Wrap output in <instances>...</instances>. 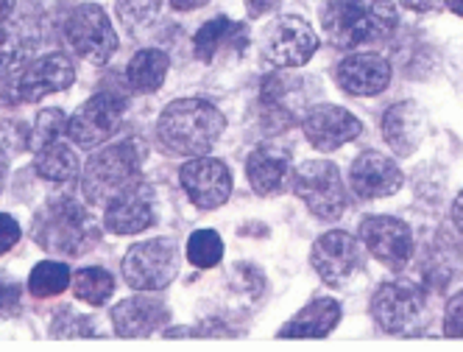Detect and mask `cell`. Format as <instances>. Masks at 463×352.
<instances>
[{"label":"cell","mask_w":463,"mask_h":352,"mask_svg":"<svg viewBox=\"0 0 463 352\" xmlns=\"http://www.w3.org/2000/svg\"><path fill=\"white\" fill-rule=\"evenodd\" d=\"M171 4L179 12H193V9H202L204 4H210V0H171Z\"/></svg>","instance_id":"38"},{"label":"cell","mask_w":463,"mask_h":352,"mask_svg":"<svg viewBox=\"0 0 463 352\" xmlns=\"http://www.w3.org/2000/svg\"><path fill=\"white\" fill-rule=\"evenodd\" d=\"M360 241L385 266L400 269L413 254V233L405 221L391 215H369L360 221Z\"/></svg>","instance_id":"13"},{"label":"cell","mask_w":463,"mask_h":352,"mask_svg":"<svg viewBox=\"0 0 463 352\" xmlns=\"http://www.w3.org/2000/svg\"><path fill=\"white\" fill-rule=\"evenodd\" d=\"M104 224L115 235H135L154 224V194L143 185V179L123 187L118 196L109 199Z\"/></svg>","instance_id":"15"},{"label":"cell","mask_w":463,"mask_h":352,"mask_svg":"<svg viewBox=\"0 0 463 352\" xmlns=\"http://www.w3.org/2000/svg\"><path fill=\"white\" fill-rule=\"evenodd\" d=\"M400 14L393 0H326L321 28L335 48H369L393 34Z\"/></svg>","instance_id":"1"},{"label":"cell","mask_w":463,"mask_h":352,"mask_svg":"<svg viewBox=\"0 0 463 352\" xmlns=\"http://www.w3.org/2000/svg\"><path fill=\"white\" fill-rule=\"evenodd\" d=\"M76 81V68L71 56L64 53H51L37 62L25 65V71L17 79V92L23 101H40L51 92L68 90Z\"/></svg>","instance_id":"16"},{"label":"cell","mask_w":463,"mask_h":352,"mask_svg":"<svg viewBox=\"0 0 463 352\" xmlns=\"http://www.w3.org/2000/svg\"><path fill=\"white\" fill-rule=\"evenodd\" d=\"M243 4H246V12L251 17H262V14H269L279 0H243Z\"/></svg>","instance_id":"35"},{"label":"cell","mask_w":463,"mask_h":352,"mask_svg":"<svg viewBox=\"0 0 463 352\" xmlns=\"http://www.w3.org/2000/svg\"><path fill=\"white\" fill-rule=\"evenodd\" d=\"M452 224L458 227V233H463V194H458V199L452 205Z\"/></svg>","instance_id":"37"},{"label":"cell","mask_w":463,"mask_h":352,"mask_svg":"<svg viewBox=\"0 0 463 352\" xmlns=\"http://www.w3.org/2000/svg\"><path fill=\"white\" fill-rule=\"evenodd\" d=\"M449 12H455L458 17H463V0H447Z\"/></svg>","instance_id":"40"},{"label":"cell","mask_w":463,"mask_h":352,"mask_svg":"<svg viewBox=\"0 0 463 352\" xmlns=\"http://www.w3.org/2000/svg\"><path fill=\"white\" fill-rule=\"evenodd\" d=\"M12 9H14V0H0V20H9Z\"/></svg>","instance_id":"39"},{"label":"cell","mask_w":463,"mask_h":352,"mask_svg":"<svg viewBox=\"0 0 463 352\" xmlns=\"http://www.w3.org/2000/svg\"><path fill=\"white\" fill-rule=\"evenodd\" d=\"M402 4L413 12H433L444 4V0H402Z\"/></svg>","instance_id":"36"},{"label":"cell","mask_w":463,"mask_h":352,"mask_svg":"<svg viewBox=\"0 0 463 352\" xmlns=\"http://www.w3.org/2000/svg\"><path fill=\"white\" fill-rule=\"evenodd\" d=\"M421 112L416 104L411 101H402V104H393L385 118H383V135H385V143L396 151V154H411L419 140H421Z\"/></svg>","instance_id":"22"},{"label":"cell","mask_w":463,"mask_h":352,"mask_svg":"<svg viewBox=\"0 0 463 352\" xmlns=\"http://www.w3.org/2000/svg\"><path fill=\"white\" fill-rule=\"evenodd\" d=\"M293 190L307 210L324 221H335L346 213L349 196L341 179V171L329 159H307L293 174Z\"/></svg>","instance_id":"6"},{"label":"cell","mask_w":463,"mask_h":352,"mask_svg":"<svg viewBox=\"0 0 463 352\" xmlns=\"http://www.w3.org/2000/svg\"><path fill=\"white\" fill-rule=\"evenodd\" d=\"M310 263L326 285H341L363 269L366 254H363V246L357 243V238H352L349 233L333 230L316 241Z\"/></svg>","instance_id":"11"},{"label":"cell","mask_w":463,"mask_h":352,"mask_svg":"<svg viewBox=\"0 0 463 352\" xmlns=\"http://www.w3.org/2000/svg\"><path fill=\"white\" fill-rule=\"evenodd\" d=\"M34 241L53 252V254H68V258H79L87 252V246L95 241L92 221L87 210L71 199L51 202L34 221Z\"/></svg>","instance_id":"4"},{"label":"cell","mask_w":463,"mask_h":352,"mask_svg":"<svg viewBox=\"0 0 463 352\" xmlns=\"http://www.w3.org/2000/svg\"><path fill=\"white\" fill-rule=\"evenodd\" d=\"M31 53V40L23 25L0 20V76H12L14 71H25Z\"/></svg>","instance_id":"26"},{"label":"cell","mask_w":463,"mask_h":352,"mask_svg":"<svg viewBox=\"0 0 463 352\" xmlns=\"http://www.w3.org/2000/svg\"><path fill=\"white\" fill-rule=\"evenodd\" d=\"M37 174L51 182H73L79 176V157L71 146H61L59 140L43 146L37 151Z\"/></svg>","instance_id":"25"},{"label":"cell","mask_w":463,"mask_h":352,"mask_svg":"<svg viewBox=\"0 0 463 352\" xmlns=\"http://www.w3.org/2000/svg\"><path fill=\"white\" fill-rule=\"evenodd\" d=\"M61 129H64V115L59 112V109H48V112H43L40 118H37V126H34V140H31V148L34 151H40L43 146H48V143H53L59 135H61Z\"/></svg>","instance_id":"31"},{"label":"cell","mask_w":463,"mask_h":352,"mask_svg":"<svg viewBox=\"0 0 463 352\" xmlns=\"http://www.w3.org/2000/svg\"><path fill=\"white\" fill-rule=\"evenodd\" d=\"M290 171V151L279 143H262L251 151L246 163V176L254 194L271 196L282 190V182Z\"/></svg>","instance_id":"20"},{"label":"cell","mask_w":463,"mask_h":352,"mask_svg":"<svg viewBox=\"0 0 463 352\" xmlns=\"http://www.w3.org/2000/svg\"><path fill=\"white\" fill-rule=\"evenodd\" d=\"M17 302H20V288H17V282L0 277V313L14 310Z\"/></svg>","instance_id":"34"},{"label":"cell","mask_w":463,"mask_h":352,"mask_svg":"<svg viewBox=\"0 0 463 352\" xmlns=\"http://www.w3.org/2000/svg\"><path fill=\"white\" fill-rule=\"evenodd\" d=\"M318 51V34L302 17H279L262 37V53L277 68H302Z\"/></svg>","instance_id":"10"},{"label":"cell","mask_w":463,"mask_h":352,"mask_svg":"<svg viewBox=\"0 0 463 352\" xmlns=\"http://www.w3.org/2000/svg\"><path fill=\"white\" fill-rule=\"evenodd\" d=\"M444 333L449 338H463V294L452 297L444 313Z\"/></svg>","instance_id":"32"},{"label":"cell","mask_w":463,"mask_h":352,"mask_svg":"<svg viewBox=\"0 0 463 352\" xmlns=\"http://www.w3.org/2000/svg\"><path fill=\"white\" fill-rule=\"evenodd\" d=\"M165 0H118V17L128 25V28H140L148 25L151 20H156L159 9Z\"/></svg>","instance_id":"30"},{"label":"cell","mask_w":463,"mask_h":352,"mask_svg":"<svg viewBox=\"0 0 463 352\" xmlns=\"http://www.w3.org/2000/svg\"><path fill=\"white\" fill-rule=\"evenodd\" d=\"M372 310L383 330L393 336H419L430 322L433 300H430L421 285L408 280H393L377 288Z\"/></svg>","instance_id":"3"},{"label":"cell","mask_w":463,"mask_h":352,"mask_svg":"<svg viewBox=\"0 0 463 352\" xmlns=\"http://www.w3.org/2000/svg\"><path fill=\"white\" fill-rule=\"evenodd\" d=\"M64 37H68L71 48L92 65H107L118 51L115 28L107 12L95 4H81L71 12L68 23H64Z\"/></svg>","instance_id":"8"},{"label":"cell","mask_w":463,"mask_h":352,"mask_svg":"<svg viewBox=\"0 0 463 352\" xmlns=\"http://www.w3.org/2000/svg\"><path fill=\"white\" fill-rule=\"evenodd\" d=\"M341 322V305L335 300H313L279 330V338H324Z\"/></svg>","instance_id":"21"},{"label":"cell","mask_w":463,"mask_h":352,"mask_svg":"<svg viewBox=\"0 0 463 352\" xmlns=\"http://www.w3.org/2000/svg\"><path fill=\"white\" fill-rule=\"evenodd\" d=\"M123 109L126 99L115 92H98L76 109V115H71V120L64 123V132L79 148H95L118 132Z\"/></svg>","instance_id":"9"},{"label":"cell","mask_w":463,"mask_h":352,"mask_svg":"<svg viewBox=\"0 0 463 352\" xmlns=\"http://www.w3.org/2000/svg\"><path fill=\"white\" fill-rule=\"evenodd\" d=\"M17 241H20V224L12 215L0 213V254L9 252Z\"/></svg>","instance_id":"33"},{"label":"cell","mask_w":463,"mask_h":352,"mask_svg":"<svg viewBox=\"0 0 463 352\" xmlns=\"http://www.w3.org/2000/svg\"><path fill=\"white\" fill-rule=\"evenodd\" d=\"M223 258V241L215 230H198L187 241V261L195 269H213Z\"/></svg>","instance_id":"29"},{"label":"cell","mask_w":463,"mask_h":352,"mask_svg":"<svg viewBox=\"0 0 463 352\" xmlns=\"http://www.w3.org/2000/svg\"><path fill=\"white\" fill-rule=\"evenodd\" d=\"M302 129L318 151H335V148L352 143L354 138H360L363 123L344 107L321 104L305 115Z\"/></svg>","instance_id":"14"},{"label":"cell","mask_w":463,"mask_h":352,"mask_svg":"<svg viewBox=\"0 0 463 352\" xmlns=\"http://www.w3.org/2000/svg\"><path fill=\"white\" fill-rule=\"evenodd\" d=\"M71 282L73 280H71L68 266L59 263V261H43L34 266V271H31V277H28V291L40 300H45V297L61 294Z\"/></svg>","instance_id":"27"},{"label":"cell","mask_w":463,"mask_h":352,"mask_svg":"<svg viewBox=\"0 0 463 352\" xmlns=\"http://www.w3.org/2000/svg\"><path fill=\"white\" fill-rule=\"evenodd\" d=\"M73 291L87 305H104L115 291V277L107 269H81L73 280Z\"/></svg>","instance_id":"28"},{"label":"cell","mask_w":463,"mask_h":352,"mask_svg":"<svg viewBox=\"0 0 463 352\" xmlns=\"http://www.w3.org/2000/svg\"><path fill=\"white\" fill-rule=\"evenodd\" d=\"M241 34H246L243 25L232 23L226 17H215L198 28V34L193 37L195 56L202 62H213L221 48H235V37H241Z\"/></svg>","instance_id":"24"},{"label":"cell","mask_w":463,"mask_h":352,"mask_svg":"<svg viewBox=\"0 0 463 352\" xmlns=\"http://www.w3.org/2000/svg\"><path fill=\"white\" fill-rule=\"evenodd\" d=\"M140 179V151L135 143H115L98 151L84 168V196L92 205H109L123 187Z\"/></svg>","instance_id":"5"},{"label":"cell","mask_w":463,"mask_h":352,"mask_svg":"<svg viewBox=\"0 0 463 352\" xmlns=\"http://www.w3.org/2000/svg\"><path fill=\"white\" fill-rule=\"evenodd\" d=\"M179 179L190 202L202 210H215L232 196V171L221 159L195 157L182 166Z\"/></svg>","instance_id":"12"},{"label":"cell","mask_w":463,"mask_h":352,"mask_svg":"<svg viewBox=\"0 0 463 352\" xmlns=\"http://www.w3.org/2000/svg\"><path fill=\"white\" fill-rule=\"evenodd\" d=\"M335 79L349 95H380L391 84V65L377 53H352L335 68Z\"/></svg>","instance_id":"18"},{"label":"cell","mask_w":463,"mask_h":352,"mask_svg":"<svg viewBox=\"0 0 463 352\" xmlns=\"http://www.w3.org/2000/svg\"><path fill=\"white\" fill-rule=\"evenodd\" d=\"M6 168H9V166H6V157L0 154V187H4V179H6Z\"/></svg>","instance_id":"41"},{"label":"cell","mask_w":463,"mask_h":352,"mask_svg":"<svg viewBox=\"0 0 463 352\" xmlns=\"http://www.w3.org/2000/svg\"><path fill=\"white\" fill-rule=\"evenodd\" d=\"M165 322H168V305L156 297H131L112 308V325L123 338L151 336Z\"/></svg>","instance_id":"19"},{"label":"cell","mask_w":463,"mask_h":352,"mask_svg":"<svg viewBox=\"0 0 463 352\" xmlns=\"http://www.w3.org/2000/svg\"><path fill=\"white\" fill-rule=\"evenodd\" d=\"M226 129V118L218 107L202 99H179L162 109L156 138L162 148L179 157H204Z\"/></svg>","instance_id":"2"},{"label":"cell","mask_w":463,"mask_h":352,"mask_svg":"<svg viewBox=\"0 0 463 352\" xmlns=\"http://www.w3.org/2000/svg\"><path fill=\"white\" fill-rule=\"evenodd\" d=\"M179 271V249L171 238H154L131 246L123 258V277L135 291H162Z\"/></svg>","instance_id":"7"},{"label":"cell","mask_w":463,"mask_h":352,"mask_svg":"<svg viewBox=\"0 0 463 352\" xmlns=\"http://www.w3.org/2000/svg\"><path fill=\"white\" fill-rule=\"evenodd\" d=\"M349 182L360 199H383L402 187V171L380 151H363L349 171Z\"/></svg>","instance_id":"17"},{"label":"cell","mask_w":463,"mask_h":352,"mask_svg":"<svg viewBox=\"0 0 463 352\" xmlns=\"http://www.w3.org/2000/svg\"><path fill=\"white\" fill-rule=\"evenodd\" d=\"M168 68H171L168 53L156 51V48H146V51H137L135 56H131L128 68H126V79H128L131 90H137V92H156L165 84Z\"/></svg>","instance_id":"23"}]
</instances>
